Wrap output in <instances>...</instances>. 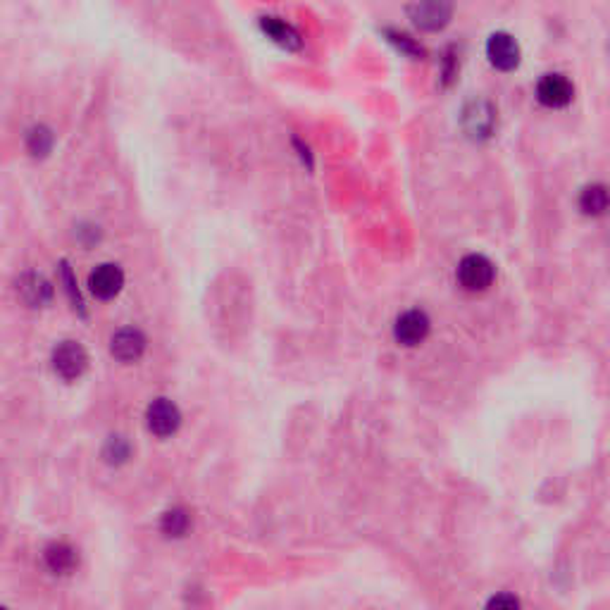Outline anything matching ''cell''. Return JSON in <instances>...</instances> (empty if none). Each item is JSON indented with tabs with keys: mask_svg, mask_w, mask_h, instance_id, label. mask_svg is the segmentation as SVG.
<instances>
[{
	"mask_svg": "<svg viewBox=\"0 0 610 610\" xmlns=\"http://www.w3.org/2000/svg\"><path fill=\"white\" fill-rule=\"evenodd\" d=\"M494 277H496V267L486 255H479V253L465 255L458 265V282L465 291H486L494 284Z\"/></svg>",
	"mask_w": 610,
	"mask_h": 610,
	"instance_id": "obj_1",
	"label": "cell"
},
{
	"mask_svg": "<svg viewBox=\"0 0 610 610\" xmlns=\"http://www.w3.org/2000/svg\"><path fill=\"white\" fill-rule=\"evenodd\" d=\"M408 13L412 24L422 32H441L453 17V0H415Z\"/></svg>",
	"mask_w": 610,
	"mask_h": 610,
	"instance_id": "obj_2",
	"label": "cell"
},
{
	"mask_svg": "<svg viewBox=\"0 0 610 610\" xmlns=\"http://www.w3.org/2000/svg\"><path fill=\"white\" fill-rule=\"evenodd\" d=\"M88 367V353L84 346L77 341H62L53 351V370L60 374L65 382L79 379Z\"/></svg>",
	"mask_w": 610,
	"mask_h": 610,
	"instance_id": "obj_3",
	"label": "cell"
},
{
	"mask_svg": "<svg viewBox=\"0 0 610 610\" xmlns=\"http://www.w3.org/2000/svg\"><path fill=\"white\" fill-rule=\"evenodd\" d=\"M148 430L160 439L172 437L174 431L181 425L180 408L170 401V398H155L146 411Z\"/></svg>",
	"mask_w": 610,
	"mask_h": 610,
	"instance_id": "obj_4",
	"label": "cell"
},
{
	"mask_svg": "<svg viewBox=\"0 0 610 610\" xmlns=\"http://www.w3.org/2000/svg\"><path fill=\"white\" fill-rule=\"evenodd\" d=\"M520 46L511 33L496 32L486 41V58L501 72H513L520 65Z\"/></svg>",
	"mask_w": 610,
	"mask_h": 610,
	"instance_id": "obj_5",
	"label": "cell"
},
{
	"mask_svg": "<svg viewBox=\"0 0 610 610\" xmlns=\"http://www.w3.org/2000/svg\"><path fill=\"white\" fill-rule=\"evenodd\" d=\"M572 96H575V87L570 84L568 77L563 74H544L537 84V100L544 107L558 110V107L570 106Z\"/></svg>",
	"mask_w": 610,
	"mask_h": 610,
	"instance_id": "obj_6",
	"label": "cell"
},
{
	"mask_svg": "<svg viewBox=\"0 0 610 610\" xmlns=\"http://www.w3.org/2000/svg\"><path fill=\"white\" fill-rule=\"evenodd\" d=\"M122 286H125V273L113 263L98 265L88 274V289L100 300L115 299L122 291Z\"/></svg>",
	"mask_w": 610,
	"mask_h": 610,
	"instance_id": "obj_7",
	"label": "cell"
},
{
	"mask_svg": "<svg viewBox=\"0 0 610 610\" xmlns=\"http://www.w3.org/2000/svg\"><path fill=\"white\" fill-rule=\"evenodd\" d=\"M393 337L398 344L418 346L430 337V318L422 310H408L396 319Z\"/></svg>",
	"mask_w": 610,
	"mask_h": 610,
	"instance_id": "obj_8",
	"label": "cell"
},
{
	"mask_svg": "<svg viewBox=\"0 0 610 610\" xmlns=\"http://www.w3.org/2000/svg\"><path fill=\"white\" fill-rule=\"evenodd\" d=\"M110 351L120 363H136L146 351V337L139 329H120L110 341Z\"/></svg>",
	"mask_w": 610,
	"mask_h": 610,
	"instance_id": "obj_9",
	"label": "cell"
},
{
	"mask_svg": "<svg viewBox=\"0 0 610 610\" xmlns=\"http://www.w3.org/2000/svg\"><path fill=\"white\" fill-rule=\"evenodd\" d=\"M463 125L470 136H475V139H485V136H491V132H494L496 115H494L489 103H482V100H479V103H470V106L465 107Z\"/></svg>",
	"mask_w": 610,
	"mask_h": 610,
	"instance_id": "obj_10",
	"label": "cell"
},
{
	"mask_svg": "<svg viewBox=\"0 0 610 610\" xmlns=\"http://www.w3.org/2000/svg\"><path fill=\"white\" fill-rule=\"evenodd\" d=\"M579 210L591 217H601L610 210V189L605 184L584 186L579 193Z\"/></svg>",
	"mask_w": 610,
	"mask_h": 610,
	"instance_id": "obj_11",
	"label": "cell"
},
{
	"mask_svg": "<svg viewBox=\"0 0 610 610\" xmlns=\"http://www.w3.org/2000/svg\"><path fill=\"white\" fill-rule=\"evenodd\" d=\"M17 291L24 299V303H29L32 308H39V305L48 303L51 300V284L41 274H24V277L17 282Z\"/></svg>",
	"mask_w": 610,
	"mask_h": 610,
	"instance_id": "obj_12",
	"label": "cell"
},
{
	"mask_svg": "<svg viewBox=\"0 0 610 610\" xmlns=\"http://www.w3.org/2000/svg\"><path fill=\"white\" fill-rule=\"evenodd\" d=\"M263 24V32L279 43V46L289 48V51H296L300 46V36L299 32L291 27V24H286L284 20H277V17H265V20L260 22Z\"/></svg>",
	"mask_w": 610,
	"mask_h": 610,
	"instance_id": "obj_13",
	"label": "cell"
},
{
	"mask_svg": "<svg viewBox=\"0 0 610 610\" xmlns=\"http://www.w3.org/2000/svg\"><path fill=\"white\" fill-rule=\"evenodd\" d=\"M46 565L55 575H65L77 565V550L67 544H53L46 549Z\"/></svg>",
	"mask_w": 610,
	"mask_h": 610,
	"instance_id": "obj_14",
	"label": "cell"
},
{
	"mask_svg": "<svg viewBox=\"0 0 610 610\" xmlns=\"http://www.w3.org/2000/svg\"><path fill=\"white\" fill-rule=\"evenodd\" d=\"M386 39L392 41L393 46H396L401 53L408 55V58H422V55H425V48L420 46L415 39H411L408 33L396 32V29H389V32H386Z\"/></svg>",
	"mask_w": 610,
	"mask_h": 610,
	"instance_id": "obj_15",
	"label": "cell"
},
{
	"mask_svg": "<svg viewBox=\"0 0 610 610\" xmlns=\"http://www.w3.org/2000/svg\"><path fill=\"white\" fill-rule=\"evenodd\" d=\"M27 146L29 151H32V155H46V152L53 148V134H51V129H46V126H36V129L29 132Z\"/></svg>",
	"mask_w": 610,
	"mask_h": 610,
	"instance_id": "obj_16",
	"label": "cell"
},
{
	"mask_svg": "<svg viewBox=\"0 0 610 610\" xmlns=\"http://www.w3.org/2000/svg\"><path fill=\"white\" fill-rule=\"evenodd\" d=\"M186 530H189V515H186V511L174 508V511L165 513V518H162V531H165L167 537H181Z\"/></svg>",
	"mask_w": 610,
	"mask_h": 610,
	"instance_id": "obj_17",
	"label": "cell"
},
{
	"mask_svg": "<svg viewBox=\"0 0 610 610\" xmlns=\"http://www.w3.org/2000/svg\"><path fill=\"white\" fill-rule=\"evenodd\" d=\"M520 601L515 596H508V594H498L489 601V608H518Z\"/></svg>",
	"mask_w": 610,
	"mask_h": 610,
	"instance_id": "obj_18",
	"label": "cell"
},
{
	"mask_svg": "<svg viewBox=\"0 0 610 610\" xmlns=\"http://www.w3.org/2000/svg\"><path fill=\"white\" fill-rule=\"evenodd\" d=\"M456 72H458L456 55H453V51H448V53H446V60H444V77L451 81L453 77H456Z\"/></svg>",
	"mask_w": 610,
	"mask_h": 610,
	"instance_id": "obj_19",
	"label": "cell"
}]
</instances>
